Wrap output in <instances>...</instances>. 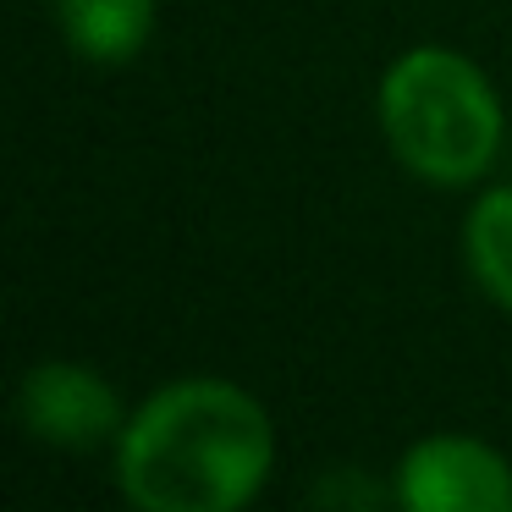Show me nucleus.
Segmentation results:
<instances>
[{
    "instance_id": "obj_1",
    "label": "nucleus",
    "mask_w": 512,
    "mask_h": 512,
    "mask_svg": "<svg viewBox=\"0 0 512 512\" xmlns=\"http://www.w3.org/2000/svg\"><path fill=\"white\" fill-rule=\"evenodd\" d=\"M111 468L138 512H243L276 474V419L237 380L182 375L127 413Z\"/></svg>"
},
{
    "instance_id": "obj_2",
    "label": "nucleus",
    "mask_w": 512,
    "mask_h": 512,
    "mask_svg": "<svg viewBox=\"0 0 512 512\" xmlns=\"http://www.w3.org/2000/svg\"><path fill=\"white\" fill-rule=\"evenodd\" d=\"M375 122L391 160L430 188H479L512 144L496 83L452 45L402 50L375 83Z\"/></svg>"
},
{
    "instance_id": "obj_3",
    "label": "nucleus",
    "mask_w": 512,
    "mask_h": 512,
    "mask_svg": "<svg viewBox=\"0 0 512 512\" xmlns=\"http://www.w3.org/2000/svg\"><path fill=\"white\" fill-rule=\"evenodd\" d=\"M391 501L408 512H512V463L479 435H419L397 457Z\"/></svg>"
},
{
    "instance_id": "obj_4",
    "label": "nucleus",
    "mask_w": 512,
    "mask_h": 512,
    "mask_svg": "<svg viewBox=\"0 0 512 512\" xmlns=\"http://www.w3.org/2000/svg\"><path fill=\"white\" fill-rule=\"evenodd\" d=\"M17 419L45 446L94 452V446H116V435L127 424V402L94 364L45 358L17 380Z\"/></svg>"
},
{
    "instance_id": "obj_5",
    "label": "nucleus",
    "mask_w": 512,
    "mask_h": 512,
    "mask_svg": "<svg viewBox=\"0 0 512 512\" xmlns=\"http://www.w3.org/2000/svg\"><path fill=\"white\" fill-rule=\"evenodd\" d=\"M61 45L83 67H133L160 23V0H50Z\"/></svg>"
},
{
    "instance_id": "obj_6",
    "label": "nucleus",
    "mask_w": 512,
    "mask_h": 512,
    "mask_svg": "<svg viewBox=\"0 0 512 512\" xmlns=\"http://www.w3.org/2000/svg\"><path fill=\"white\" fill-rule=\"evenodd\" d=\"M463 265L468 281L501 314H512V182L474 193L463 215Z\"/></svg>"
}]
</instances>
